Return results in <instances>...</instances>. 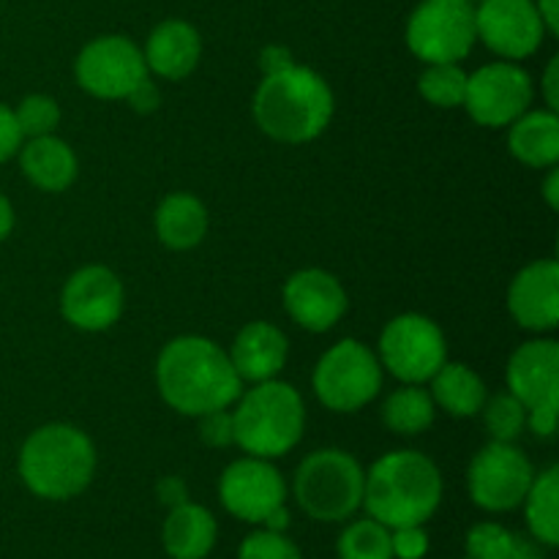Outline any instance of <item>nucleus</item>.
Segmentation results:
<instances>
[{
  "label": "nucleus",
  "instance_id": "2",
  "mask_svg": "<svg viewBox=\"0 0 559 559\" xmlns=\"http://www.w3.org/2000/svg\"><path fill=\"white\" fill-rule=\"evenodd\" d=\"M440 500V469L418 451L385 453L366 473L364 506L388 530L429 522Z\"/></svg>",
  "mask_w": 559,
  "mask_h": 559
},
{
  "label": "nucleus",
  "instance_id": "35",
  "mask_svg": "<svg viewBox=\"0 0 559 559\" xmlns=\"http://www.w3.org/2000/svg\"><path fill=\"white\" fill-rule=\"evenodd\" d=\"M200 437L205 445L211 448H227L235 442V431H233V413L224 409H213V413L200 415Z\"/></svg>",
  "mask_w": 559,
  "mask_h": 559
},
{
  "label": "nucleus",
  "instance_id": "3",
  "mask_svg": "<svg viewBox=\"0 0 559 559\" xmlns=\"http://www.w3.org/2000/svg\"><path fill=\"white\" fill-rule=\"evenodd\" d=\"M257 126L278 142H309L328 129L333 118V93L317 71L289 66L267 74L254 93Z\"/></svg>",
  "mask_w": 559,
  "mask_h": 559
},
{
  "label": "nucleus",
  "instance_id": "12",
  "mask_svg": "<svg viewBox=\"0 0 559 559\" xmlns=\"http://www.w3.org/2000/svg\"><path fill=\"white\" fill-rule=\"evenodd\" d=\"M533 102V80L516 63H489L467 76L464 107L475 123L500 129L524 115Z\"/></svg>",
  "mask_w": 559,
  "mask_h": 559
},
{
  "label": "nucleus",
  "instance_id": "47",
  "mask_svg": "<svg viewBox=\"0 0 559 559\" xmlns=\"http://www.w3.org/2000/svg\"><path fill=\"white\" fill-rule=\"evenodd\" d=\"M467 559H469V557H467Z\"/></svg>",
  "mask_w": 559,
  "mask_h": 559
},
{
  "label": "nucleus",
  "instance_id": "1",
  "mask_svg": "<svg viewBox=\"0 0 559 559\" xmlns=\"http://www.w3.org/2000/svg\"><path fill=\"white\" fill-rule=\"evenodd\" d=\"M156 385L175 413L200 418L238 402L243 380L229 353L216 342L205 336H178L158 355Z\"/></svg>",
  "mask_w": 559,
  "mask_h": 559
},
{
  "label": "nucleus",
  "instance_id": "16",
  "mask_svg": "<svg viewBox=\"0 0 559 559\" xmlns=\"http://www.w3.org/2000/svg\"><path fill=\"white\" fill-rule=\"evenodd\" d=\"M284 309L306 331L325 333L347 311V293L333 273L306 267L284 284Z\"/></svg>",
  "mask_w": 559,
  "mask_h": 559
},
{
  "label": "nucleus",
  "instance_id": "14",
  "mask_svg": "<svg viewBox=\"0 0 559 559\" xmlns=\"http://www.w3.org/2000/svg\"><path fill=\"white\" fill-rule=\"evenodd\" d=\"M544 20L533 0H480L475 9V36L508 60L533 55L544 41Z\"/></svg>",
  "mask_w": 559,
  "mask_h": 559
},
{
  "label": "nucleus",
  "instance_id": "24",
  "mask_svg": "<svg viewBox=\"0 0 559 559\" xmlns=\"http://www.w3.org/2000/svg\"><path fill=\"white\" fill-rule=\"evenodd\" d=\"M156 233L175 251L194 249L207 233V211L194 194H169L156 211Z\"/></svg>",
  "mask_w": 559,
  "mask_h": 559
},
{
  "label": "nucleus",
  "instance_id": "18",
  "mask_svg": "<svg viewBox=\"0 0 559 559\" xmlns=\"http://www.w3.org/2000/svg\"><path fill=\"white\" fill-rule=\"evenodd\" d=\"M508 388L527 409L559 404V344L524 342L508 360Z\"/></svg>",
  "mask_w": 559,
  "mask_h": 559
},
{
  "label": "nucleus",
  "instance_id": "30",
  "mask_svg": "<svg viewBox=\"0 0 559 559\" xmlns=\"http://www.w3.org/2000/svg\"><path fill=\"white\" fill-rule=\"evenodd\" d=\"M480 413H484L486 431L497 442H513L522 435L524 426H527V407L513 393H500L495 399H486Z\"/></svg>",
  "mask_w": 559,
  "mask_h": 559
},
{
  "label": "nucleus",
  "instance_id": "39",
  "mask_svg": "<svg viewBox=\"0 0 559 559\" xmlns=\"http://www.w3.org/2000/svg\"><path fill=\"white\" fill-rule=\"evenodd\" d=\"M260 66L267 76V74H278V71L289 69V66H295V60H293V55H289L287 47H276V44H273V47L262 49Z\"/></svg>",
  "mask_w": 559,
  "mask_h": 559
},
{
  "label": "nucleus",
  "instance_id": "36",
  "mask_svg": "<svg viewBox=\"0 0 559 559\" xmlns=\"http://www.w3.org/2000/svg\"><path fill=\"white\" fill-rule=\"evenodd\" d=\"M22 140H25V136H22L20 126H16L14 109L0 104V164L9 162L14 153H20Z\"/></svg>",
  "mask_w": 559,
  "mask_h": 559
},
{
  "label": "nucleus",
  "instance_id": "6",
  "mask_svg": "<svg viewBox=\"0 0 559 559\" xmlns=\"http://www.w3.org/2000/svg\"><path fill=\"white\" fill-rule=\"evenodd\" d=\"M364 480L355 456L325 448L309 453L295 469V500L317 522H344L364 506Z\"/></svg>",
  "mask_w": 559,
  "mask_h": 559
},
{
  "label": "nucleus",
  "instance_id": "17",
  "mask_svg": "<svg viewBox=\"0 0 559 559\" xmlns=\"http://www.w3.org/2000/svg\"><path fill=\"white\" fill-rule=\"evenodd\" d=\"M513 320L535 333L555 331L559 322V265L555 260L530 262L508 289Z\"/></svg>",
  "mask_w": 559,
  "mask_h": 559
},
{
  "label": "nucleus",
  "instance_id": "5",
  "mask_svg": "<svg viewBox=\"0 0 559 559\" xmlns=\"http://www.w3.org/2000/svg\"><path fill=\"white\" fill-rule=\"evenodd\" d=\"M238 407L233 413L235 442L249 456L278 459L287 456L304 437L306 409L304 399L287 382L276 377L257 382L251 391L238 396Z\"/></svg>",
  "mask_w": 559,
  "mask_h": 559
},
{
  "label": "nucleus",
  "instance_id": "20",
  "mask_svg": "<svg viewBox=\"0 0 559 559\" xmlns=\"http://www.w3.org/2000/svg\"><path fill=\"white\" fill-rule=\"evenodd\" d=\"M145 66L164 80H183L197 69L202 55L200 33L183 20H167L151 33L145 47Z\"/></svg>",
  "mask_w": 559,
  "mask_h": 559
},
{
  "label": "nucleus",
  "instance_id": "44",
  "mask_svg": "<svg viewBox=\"0 0 559 559\" xmlns=\"http://www.w3.org/2000/svg\"><path fill=\"white\" fill-rule=\"evenodd\" d=\"M11 227H14V211H11V202L0 194V240L9 238Z\"/></svg>",
  "mask_w": 559,
  "mask_h": 559
},
{
  "label": "nucleus",
  "instance_id": "29",
  "mask_svg": "<svg viewBox=\"0 0 559 559\" xmlns=\"http://www.w3.org/2000/svg\"><path fill=\"white\" fill-rule=\"evenodd\" d=\"M467 76L459 63H426L418 80L420 96L440 109L464 107L467 96Z\"/></svg>",
  "mask_w": 559,
  "mask_h": 559
},
{
  "label": "nucleus",
  "instance_id": "8",
  "mask_svg": "<svg viewBox=\"0 0 559 559\" xmlns=\"http://www.w3.org/2000/svg\"><path fill=\"white\" fill-rule=\"evenodd\" d=\"M469 0H424L407 25V44L426 63H459L475 44Z\"/></svg>",
  "mask_w": 559,
  "mask_h": 559
},
{
  "label": "nucleus",
  "instance_id": "19",
  "mask_svg": "<svg viewBox=\"0 0 559 559\" xmlns=\"http://www.w3.org/2000/svg\"><path fill=\"white\" fill-rule=\"evenodd\" d=\"M287 353V336L276 325H271V322H249L235 336L229 360H233L240 380L265 382L273 380L284 369Z\"/></svg>",
  "mask_w": 559,
  "mask_h": 559
},
{
  "label": "nucleus",
  "instance_id": "27",
  "mask_svg": "<svg viewBox=\"0 0 559 559\" xmlns=\"http://www.w3.org/2000/svg\"><path fill=\"white\" fill-rule=\"evenodd\" d=\"M435 399L418 385H404L393 391L382 404V420L402 437H415L435 424Z\"/></svg>",
  "mask_w": 559,
  "mask_h": 559
},
{
  "label": "nucleus",
  "instance_id": "32",
  "mask_svg": "<svg viewBox=\"0 0 559 559\" xmlns=\"http://www.w3.org/2000/svg\"><path fill=\"white\" fill-rule=\"evenodd\" d=\"M516 535L502 524L484 522L475 524L467 533V557L469 559H508Z\"/></svg>",
  "mask_w": 559,
  "mask_h": 559
},
{
  "label": "nucleus",
  "instance_id": "31",
  "mask_svg": "<svg viewBox=\"0 0 559 559\" xmlns=\"http://www.w3.org/2000/svg\"><path fill=\"white\" fill-rule=\"evenodd\" d=\"M16 126H20L22 136H47L58 129L60 123V109L55 104V98L44 96V93H33L20 102V107L14 109Z\"/></svg>",
  "mask_w": 559,
  "mask_h": 559
},
{
  "label": "nucleus",
  "instance_id": "23",
  "mask_svg": "<svg viewBox=\"0 0 559 559\" xmlns=\"http://www.w3.org/2000/svg\"><path fill=\"white\" fill-rule=\"evenodd\" d=\"M508 147L527 167H555L559 158V118L555 109L519 115L508 131Z\"/></svg>",
  "mask_w": 559,
  "mask_h": 559
},
{
  "label": "nucleus",
  "instance_id": "10",
  "mask_svg": "<svg viewBox=\"0 0 559 559\" xmlns=\"http://www.w3.org/2000/svg\"><path fill=\"white\" fill-rule=\"evenodd\" d=\"M533 478L535 469L524 451H519L513 442L491 440L469 464V497L484 511H513L524 502Z\"/></svg>",
  "mask_w": 559,
  "mask_h": 559
},
{
  "label": "nucleus",
  "instance_id": "13",
  "mask_svg": "<svg viewBox=\"0 0 559 559\" xmlns=\"http://www.w3.org/2000/svg\"><path fill=\"white\" fill-rule=\"evenodd\" d=\"M218 497L235 519L262 524L276 508L287 502V484L271 459L246 456L224 469L218 480Z\"/></svg>",
  "mask_w": 559,
  "mask_h": 559
},
{
  "label": "nucleus",
  "instance_id": "46",
  "mask_svg": "<svg viewBox=\"0 0 559 559\" xmlns=\"http://www.w3.org/2000/svg\"><path fill=\"white\" fill-rule=\"evenodd\" d=\"M544 197H546V202H549L551 207H559V173H557V169H551V175L546 178Z\"/></svg>",
  "mask_w": 559,
  "mask_h": 559
},
{
  "label": "nucleus",
  "instance_id": "43",
  "mask_svg": "<svg viewBox=\"0 0 559 559\" xmlns=\"http://www.w3.org/2000/svg\"><path fill=\"white\" fill-rule=\"evenodd\" d=\"M508 559H546V555L538 549V544H533V540L516 535V540H513V549H511V555H508Z\"/></svg>",
  "mask_w": 559,
  "mask_h": 559
},
{
  "label": "nucleus",
  "instance_id": "45",
  "mask_svg": "<svg viewBox=\"0 0 559 559\" xmlns=\"http://www.w3.org/2000/svg\"><path fill=\"white\" fill-rule=\"evenodd\" d=\"M262 524H265V530H273V533H284L289 527V511L284 506L276 508Z\"/></svg>",
  "mask_w": 559,
  "mask_h": 559
},
{
  "label": "nucleus",
  "instance_id": "22",
  "mask_svg": "<svg viewBox=\"0 0 559 559\" xmlns=\"http://www.w3.org/2000/svg\"><path fill=\"white\" fill-rule=\"evenodd\" d=\"M25 178L41 191H66L76 178V156L60 136H31L20 147Z\"/></svg>",
  "mask_w": 559,
  "mask_h": 559
},
{
  "label": "nucleus",
  "instance_id": "42",
  "mask_svg": "<svg viewBox=\"0 0 559 559\" xmlns=\"http://www.w3.org/2000/svg\"><path fill=\"white\" fill-rule=\"evenodd\" d=\"M540 20H544V27L549 33H559V0H538L535 3Z\"/></svg>",
  "mask_w": 559,
  "mask_h": 559
},
{
  "label": "nucleus",
  "instance_id": "38",
  "mask_svg": "<svg viewBox=\"0 0 559 559\" xmlns=\"http://www.w3.org/2000/svg\"><path fill=\"white\" fill-rule=\"evenodd\" d=\"M126 98H129V104L136 109V112L147 115V112H153V109L158 107V87L153 85V82L145 76V80L136 82V85L131 87L129 96H126Z\"/></svg>",
  "mask_w": 559,
  "mask_h": 559
},
{
  "label": "nucleus",
  "instance_id": "40",
  "mask_svg": "<svg viewBox=\"0 0 559 559\" xmlns=\"http://www.w3.org/2000/svg\"><path fill=\"white\" fill-rule=\"evenodd\" d=\"M158 500L164 502V506L175 508V506H183L186 500H189V491H186V484L180 478H164L162 484H158Z\"/></svg>",
  "mask_w": 559,
  "mask_h": 559
},
{
  "label": "nucleus",
  "instance_id": "25",
  "mask_svg": "<svg viewBox=\"0 0 559 559\" xmlns=\"http://www.w3.org/2000/svg\"><path fill=\"white\" fill-rule=\"evenodd\" d=\"M431 399L435 407L445 409L453 418H473L486 402V385L469 366L442 364L431 377Z\"/></svg>",
  "mask_w": 559,
  "mask_h": 559
},
{
  "label": "nucleus",
  "instance_id": "21",
  "mask_svg": "<svg viewBox=\"0 0 559 559\" xmlns=\"http://www.w3.org/2000/svg\"><path fill=\"white\" fill-rule=\"evenodd\" d=\"M216 519L207 508L186 500L183 506L169 508L164 519L162 544L173 559H205L216 546Z\"/></svg>",
  "mask_w": 559,
  "mask_h": 559
},
{
  "label": "nucleus",
  "instance_id": "33",
  "mask_svg": "<svg viewBox=\"0 0 559 559\" xmlns=\"http://www.w3.org/2000/svg\"><path fill=\"white\" fill-rule=\"evenodd\" d=\"M238 559H300V551L284 533L257 530V533L246 535Z\"/></svg>",
  "mask_w": 559,
  "mask_h": 559
},
{
  "label": "nucleus",
  "instance_id": "34",
  "mask_svg": "<svg viewBox=\"0 0 559 559\" xmlns=\"http://www.w3.org/2000/svg\"><path fill=\"white\" fill-rule=\"evenodd\" d=\"M391 549L393 559H424L429 551V535L424 533V524L391 530Z\"/></svg>",
  "mask_w": 559,
  "mask_h": 559
},
{
  "label": "nucleus",
  "instance_id": "9",
  "mask_svg": "<svg viewBox=\"0 0 559 559\" xmlns=\"http://www.w3.org/2000/svg\"><path fill=\"white\" fill-rule=\"evenodd\" d=\"M380 358L404 385H420L445 364V336L429 317L399 314L382 331Z\"/></svg>",
  "mask_w": 559,
  "mask_h": 559
},
{
  "label": "nucleus",
  "instance_id": "37",
  "mask_svg": "<svg viewBox=\"0 0 559 559\" xmlns=\"http://www.w3.org/2000/svg\"><path fill=\"white\" fill-rule=\"evenodd\" d=\"M559 404H544V407L527 409V426L538 437H555Z\"/></svg>",
  "mask_w": 559,
  "mask_h": 559
},
{
  "label": "nucleus",
  "instance_id": "11",
  "mask_svg": "<svg viewBox=\"0 0 559 559\" xmlns=\"http://www.w3.org/2000/svg\"><path fill=\"white\" fill-rule=\"evenodd\" d=\"M76 82L96 98H126L136 82L147 76L145 55L131 38H93L74 66Z\"/></svg>",
  "mask_w": 559,
  "mask_h": 559
},
{
  "label": "nucleus",
  "instance_id": "15",
  "mask_svg": "<svg viewBox=\"0 0 559 559\" xmlns=\"http://www.w3.org/2000/svg\"><path fill=\"white\" fill-rule=\"evenodd\" d=\"M60 311L80 331H107L123 314V284L104 265L80 267L66 282Z\"/></svg>",
  "mask_w": 559,
  "mask_h": 559
},
{
  "label": "nucleus",
  "instance_id": "28",
  "mask_svg": "<svg viewBox=\"0 0 559 559\" xmlns=\"http://www.w3.org/2000/svg\"><path fill=\"white\" fill-rule=\"evenodd\" d=\"M338 559H393L391 530L377 519H360L353 522L336 544Z\"/></svg>",
  "mask_w": 559,
  "mask_h": 559
},
{
  "label": "nucleus",
  "instance_id": "4",
  "mask_svg": "<svg viewBox=\"0 0 559 559\" xmlns=\"http://www.w3.org/2000/svg\"><path fill=\"white\" fill-rule=\"evenodd\" d=\"M96 448L91 437L69 424H49L33 431L20 451V475L41 500H71L91 486Z\"/></svg>",
  "mask_w": 559,
  "mask_h": 559
},
{
  "label": "nucleus",
  "instance_id": "26",
  "mask_svg": "<svg viewBox=\"0 0 559 559\" xmlns=\"http://www.w3.org/2000/svg\"><path fill=\"white\" fill-rule=\"evenodd\" d=\"M524 513L533 538L544 546L559 544V469L549 467L535 475L524 497Z\"/></svg>",
  "mask_w": 559,
  "mask_h": 559
},
{
  "label": "nucleus",
  "instance_id": "41",
  "mask_svg": "<svg viewBox=\"0 0 559 559\" xmlns=\"http://www.w3.org/2000/svg\"><path fill=\"white\" fill-rule=\"evenodd\" d=\"M557 85H559V60L551 58L549 69H546V76H544V96H546V104H549V109H555V112L559 107Z\"/></svg>",
  "mask_w": 559,
  "mask_h": 559
},
{
  "label": "nucleus",
  "instance_id": "7",
  "mask_svg": "<svg viewBox=\"0 0 559 559\" xmlns=\"http://www.w3.org/2000/svg\"><path fill=\"white\" fill-rule=\"evenodd\" d=\"M382 388V364L366 344L342 338L314 369V393L333 413L366 407Z\"/></svg>",
  "mask_w": 559,
  "mask_h": 559
}]
</instances>
